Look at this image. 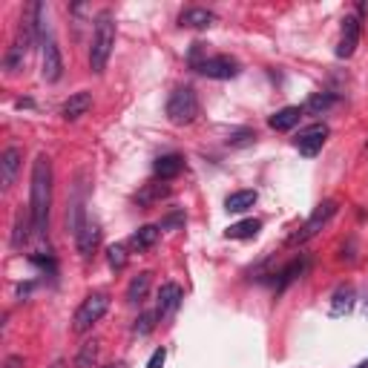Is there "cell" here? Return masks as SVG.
Returning a JSON list of instances; mask_svg holds the SVG:
<instances>
[{"label":"cell","instance_id":"1","mask_svg":"<svg viewBox=\"0 0 368 368\" xmlns=\"http://www.w3.org/2000/svg\"><path fill=\"white\" fill-rule=\"evenodd\" d=\"M49 207H52V162L46 152L32 164V184H29V219L38 236H46L49 225Z\"/></svg>","mask_w":368,"mask_h":368},{"label":"cell","instance_id":"2","mask_svg":"<svg viewBox=\"0 0 368 368\" xmlns=\"http://www.w3.org/2000/svg\"><path fill=\"white\" fill-rule=\"evenodd\" d=\"M112 46H115V18L110 9H104L96 20V32H92V46H89V70L96 75L107 70Z\"/></svg>","mask_w":368,"mask_h":368},{"label":"cell","instance_id":"3","mask_svg":"<svg viewBox=\"0 0 368 368\" xmlns=\"http://www.w3.org/2000/svg\"><path fill=\"white\" fill-rule=\"evenodd\" d=\"M199 115V98H196V92L193 86H178L170 92V98H167V121L176 127H188L193 124Z\"/></svg>","mask_w":368,"mask_h":368},{"label":"cell","instance_id":"4","mask_svg":"<svg viewBox=\"0 0 368 368\" xmlns=\"http://www.w3.org/2000/svg\"><path fill=\"white\" fill-rule=\"evenodd\" d=\"M110 308V296L107 294H89L84 302H81V308L75 311L72 317V331L75 334H86L92 325H96Z\"/></svg>","mask_w":368,"mask_h":368},{"label":"cell","instance_id":"5","mask_svg":"<svg viewBox=\"0 0 368 368\" xmlns=\"http://www.w3.org/2000/svg\"><path fill=\"white\" fill-rule=\"evenodd\" d=\"M334 213H336V202H334V199H325L322 204H317L314 213L308 216V222H305L296 233L288 236V244H305L308 239H314V236H317V233H320V230L334 219Z\"/></svg>","mask_w":368,"mask_h":368},{"label":"cell","instance_id":"6","mask_svg":"<svg viewBox=\"0 0 368 368\" xmlns=\"http://www.w3.org/2000/svg\"><path fill=\"white\" fill-rule=\"evenodd\" d=\"M204 78H213V81H230L239 75V64L230 58V55H216V58H204L202 64L196 67Z\"/></svg>","mask_w":368,"mask_h":368},{"label":"cell","instance_id":"7","mask_svg":"<svg viewBox=\"0 0 368 368\" xmlns=\"http://www.w3.org/2000/svg\"><path fill=\"white\" fill-rule=\"evenodd\" d=\"M325 141H328V127L325 124H311V127L299 130V136L294 138V147L302 152L305 159H314Z\"/></svg>","mask_w":368,"mask_h":368},{"label":"cell","instance_id":"8","mask_svg":"<svg viewBox=\"0 0 368 368\" xmlns=\"http://www.w3.org/2000/svg\"><path fill=\"white\" fill-rule=\"evenodd\" d=\"M360 44V18L348 15L343 20V32H340V44H336V58H351L357 52Z\"/></svg>","mask_w":368,"mask_h":368},{"label":"cell","instance_id":"9","mask_svg":"<svg viewBox=\"0 0 368 368\" xmlns=\"http://www.w3.org/2000/svg\"><path fill=\"white\" fill-rule=\"evenodd\" d=\"M41 46H44V81L55 84L60 75H64V58H60L55 38H46Z\"/></svg>","mask_w":368,"mask_h":368},{"label":"cell","instance_id":"10","mask_svg":"<svg viewBox=\"0 0 368 368\" xmlns=\"http://www.w3.org/2000/svg\"><path fill=\"white\" fill-rule=\"evenodd\" d=\"M20 162H23V152L18 147H9L4 150V156H0V181H4V188H12L15 184V176L20 170Z\"/></svg>","mask_w":368,"mask_h":368},{"label":"cell","instance_id":"11","mask_svg":"<svg viewBox=\"0 0 368 368\" xmlns=\"http://www.w3.org/2000/svg\"><path fill=\"white\" fill-rule=\"evenodd\" d=\"M75 242H78V251H81V256H84V259H89L92 254H96L98 242H101V230H98V225L92 222V219H86V225L81 228V233L75 236Z\"/></svg>","mask_w":368,"mask_h":368},{"label":"cell","instance_id":"12","mask_svg":"<svg viewBox=\"0 0 368 368\" xmlns=\"http://www.w3.org/2000/svg\"><path fill=\"white\" fill-rule=\"evenodd\" d=\"M178 305H181V288L173 285V282L162 285V291H159V311H156V314H159L162 320H167L170 314L178 311Z\"/></svg>","mask_w":368,"mask_h":368},{"label":"cell","instance_id":"13","mask_svg":"<svg viewBox=\"0 0 368 368\" xmlns=\"http://www.w3.org/2000/svg\"><path fill=\"white\" fill-rule=\"evenodd\" d=\"M299 118H302V107H282L280 112H273L268 118V127L276 133H288L291 127L299 124Z\"/></svg>","mask_w":368,"mask_h":368},{"label":"cell","instance_id":"14","mask_svg":"<svg viewBox=\"0 0 368 368\" xmlns=\"http://www.w3.org/2000/svg\"><path fill=\"white\" fill-rule=\"evenodd\" d=\"M178 23L188 26V29H207L216 23V15H213L210 9H202V6H193V9H184L178 15Z\"/></svg>","mask_w":368,"mask_h":368},{"label":"cell","instance_id":"15","mask_svg":"<svg viewBox=\"0 0 368 368\" xmlns=\"http://www.w3.org/2000/svg\"><path fill=\"white\" fill-rule=\"evenodd\" d=\"M181 170H184V159L178 156V152H167V156L156 159V164H152V173H156L162 181H170V178H176Z\"/></svg>","mask_w":368,"mask_h":368},{"label":"cell","instance_id":"16","mask_svg":"<svg viewBox=\"0 0 368 368\" xmlns=\"http://www.w3.org/2000/svg\"><path fill=\"white\" fill-rule=\"evenodd\" d=\"M354 299H357V294H354L351 285L336 288L334 296H331V317H346V314H351V311H354Z\"/></svg>","mask_w":368,"mask_h":368},{"label":"cell","instance_id":"17","mask_svg":"<svg viewBox=\"0 0 368 368\" xmlns=\"http://www.w3.org/2000/svg\"><path fill=\"white\" fill-rule=\"evenodd\" d=\"M89 107H92V96H89V92H75V96L67 98V104H64V110H60V115H64L67 121H78L81 115L89 112Z\"/></svg>","mask_w":368,"mask_h":368},{"label":"cell","instance_id":"18","mask_svg":"<svg viewBox=\"0 0 368 368\" xmlns=\"http://www.w3.org/2000/svg\"><path fill=\"white\" fill-rule=\"evenodd\" d=\"M256 190H236L225 199V210L228 213H244V210H251L256 204Z\"/></svg>","mask_w":368,"mask_h":368},{"label":"cell","instance_id":"19","mask_svg":"<svg viewBox=\"0 0 368 368\" xmlns=\"http://www.w3.org/2000/svg\"><path fill=\"white\" fill-rule=\"evenodd\" d=\"M159 236H162V228H156V225H144V228H138L133 236H130V244L136 251H150L152 244L159 242Z\"/></svg>","mask_w":368,"mask_h":368},{"label":"cell","instance_id":"20","mask_svg":"<svg viewBox=\"0 0 368 368\" xmlns=\"http://www.w3.org/2000/svg\"><path fill=\"white\" fill-rule=\"evenodd\" d=\"M259 230H262V222H259V219H242V222L230 225V228L225 230V236H228V239H254Z\"/></svg>","mask_w":368,"mask_h":368},{"label":"cell","instance_id":"21","mask_svg":"<svg viewBox=\"0 0 368 368\" xmlns=\"http://www.w3.org/2000/svg\"><path fill=\"white\" fill-rule=\"evenodd\" d=\"M167 193H170V188H167V184H147V188H141V190L136 193V202H138L141 207H150V204L162 202Z\"/></svg>","mask_w":368,"mask_h":368},{"label":"cell","instance_id":"22","mask_svg":"<svg viewBox=\"0 0 368 368\" xmlns=\"http://www.w3.org/2000/svg\"><path fill=\"white\" fill-rule=\"evenodd\" d=\"M305 265H308V259H294V262H291V265H288V268L280 273V282H276V291L282 294V291H285V288H288L294 280H299V276H302V270H305Z\"/></svg>","mask_w":368,"mask_h":368},{"label":"cell","instance_id":"23","mask_svg":"<svg viewBox=\"0 0 368 368\" xmlns=\"http://www.w3.org/2000/svg\"><path fill=\"white\" fill-rule=\"evenodd\" d=\"M98 360V340H89L78 348V357H75V368H92Z\"/></svg>","mask_w":368,"mask_h":368},{"label":"cell","instance_id":"24","mask_svg":"<svg viewBox=\"0 0 368 368\" xmlns=\"http://www.w3.org/2000/svg\"><path fill=\"white\" fill-rule=\"evenodd\" d=\"M147 291H150V273H138L136 280L130 282V288H127V302H141L144 296H147Z\"/></svg>","mask_w":368,"mask_h":368},{"label":"cell","instance_id":"25","mask_svg":"<svg viewBox=\"0 0 368 368\" xmlns=\"http://www.w3.org/2000/svg\"><path fill=\"white\" fill-rule=\"evenodd\" d=\"M336 98L331 96V92H314V96L308 98V104H305V110L308 112H325Z\"/></svg>","mask_w":368,"mask_h":368},{"label":"cell","instance_id":"26","mask_svg":"<svg viewBox=\"0 0 368 368\" xmlns=\"http://www.w3.org/2000/svg\"><path fill=\"white\" fill-rule=\"evenodd\" d=\"M107 262L112 270H121L127 265V251H124V244H112V248L107 251Z\"/></svg>","mask_w":368,"mask_h":368},{"label":"cell","instance_id":"27","mask_svg":"<svg viewBox=\"0 0 368 368\" xmlns=\"http://www.w3.org/2000/svg\"><path fill=\"white\" fill-rule=\"evenodd\" d=\"M26 239H29V233H26V219H23V213H18L15 216V233H12V248H23L26 244Z\"/></svg>","mask_w":368,"mask_h":368},{"label":"cell","instance_id":"28","mask_svg":"<svg viewBox=\"0 0 368 368\" xmlns=\"http://www.w3.org/2000/svg\"><path fill=\"white\" fill-rule=\"evenodd\" d=\"M254 141H256V133H254V130H236V133H230V138H228L230 147H248V144H254Z\"/></svg>","mask_w":368,"mask_h":368},{"label":"cell","instance_id":"29","mask_svg":"<svg viewBox=\"0 0 368 368\" xmlns=\"http://www.w3.org/2000/svg\"><path fill=\"white\" fill-rule=\"evenodd\" d=\"M156 317H159V314H150V311L141 314V317L136 320V334H150L152 328H156Z\"/></svg>","mask_w":368,"mask_h":368},{"label":"cell","instance_id":"30","mask_svg":"<svg viewBox=\"0 0 368 368\" xmlns=\"http://www.w3.org/2000/svg\"><path fill=\"white\" fill-rule=\"evenodd\" d=\"M164 360H167V351H164V348H156V351H152V357L147 360V368H162Z\"/></svg>","mask_w":368,"mask_h":368},{"label":"cell","instance_id":"31","mask_svg":"<svg viewBox=\"0 0 368 368\" xmlns=\"http://www.w3.org/2000/svg\"><path fill=\"white\" fill-rule=\"evenodd\" d=\"M4 368H23V357H18V354H15V357H6V360H4Z\"/></svg>","mask_w":368,"mask_h":368},{"label":"cell","instance_id":"32","mask_svg":"<svg viewBox=\"0 0 368 368\" xmlns=\"http://www.w3.org/2000/svg\"><path fill=\"white\" fill-rule=\"evenodd\" d=\"M178 222H184V213H173V216H167L162 228H173V225H178Z\"/></svg>","mask_w":368,"mask_h":368},{"label":"cell","instance_id":"33","mask_svg":"<svg viewBox=\"0 0 368 368\" xmlns=\"http://www.w3.org/2000/svg\"><path fill=\"white\" fill-rule=\"evenodd\" d=\"M49 368H67V362H64V360H55Z\"/></svg>","mask_w":368,"mask_h":368},{"label":"cell","instance_id":"34","mask_svg":"<svg viewBox=\"0 0 368 368\" xmlns=\"http://www.w3.org/2000/svg\"><path fill=\"white\" fill-rule=\"evenodd\" d=\"M104 368H127L124 362H110V365H104Z\"/></svg>","mask_w":368,"mask_h":368},{"label":"cell","instance_id":"35","mask_svg":"<svg viewBox=\"0 0 368 368\" xmlns=\"http://www.w3.org/2000/svg\"><path fill=\"white\" fill-rule=\"evenodd\" d=\"M354 368H368V360H362V362H357Z\"/></svg>","mask_w":368,"mask_h":368}]
</instances>
